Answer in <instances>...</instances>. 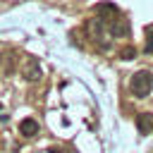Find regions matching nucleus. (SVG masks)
Segmentation results:
<instances>
[{
	"mask_svg": "<svg viewBox=\"0 0 153 153\" xmlns=\"http://www.w3.org/2000/svg\"><path fill=\"white\" fill-rule=\"evenodd\" d=\"M153 91V74L148 69H139L131 74L129 79V93L134 98H146L148 93Z\"/></svg>",
	"mask_w": 153,
	"mask_h": 153,
	"instance_id": "obj_1",
	"label": "nucleus"
},
{
	"mask_svg": "<svg viewBox=\"0 0 153 153\" xmlns=\"http://www.w3.org/2000/svg\"><path fill=\"white\" fill-rule=\"evenodd\" d=\"M103 24H105L108 33H110V36H115V38H122V36H127V33H129V19H127V17H122V14H120V10H115L110 17H105V19H103Z\"/></svg>",
	"mask_w": 153,
	"mask_h": 153,
	"instance_id": "obj_2",
	"label": "nucleus"
},
{
	"mask_svg": "<svg viewBox=\"0 0 153 153\" xmlns=\"http://www.w3.org/2000/svg\"><path fill=\"white\" fill-rule=\"evenodd\" d=\"M86 33H88V38L91 41H100L103 38V33H105V24H103V19L100 17H91L88 22H86Z\"/></svg>",
	"mask_w": 153,
	"mask_h": 153,
	"instance_id": "obj_3",
	"label": "nucleus"
},
{
	"mask_svg": "<svg viewBox=\"0 0 153 153\" xmlns=\"http://www.w3.org/2000/svg\"><path fill=\"white\" fill-rule=\"evenodd\" d=\"M24 79L26 81H38L41 79V62L36 57H29V62L24 65Z\"/></svg>",
	"mask_w": 153,
	"mask_h": 153,
	"instance_id": "obj_4",
	"label": "nucleus"
},
{
	"mask_svg": "<svg viewBox=\"0 0 153 153\" xmlns=\"http://www.w3.org/2000/svg\"><path fill=\"white\" fill-rule=\"evenodd\" d=\"M136 129L141 134H153V115L151 112H139L136 115Z\"/></svg>",
	"mask_w": 153,
	"mask_h": 153,
	"instance_id": "obj_5",
	"label": "nucleus"
},
{
	"mask_svg": "<svg viewBox=\"0 0 153 153\" xmlns=\"http://www.w3.org/2000/svg\"><path fill=\"white\" fill-rule=\"evenodd\" d=\"M38 129H41V127H38V122H36L33 117H24V120L19 122V134H22V136H36Z\"/></svg>",
	"mask_w": 153,
	"mask_h": 153,
	"instance_id": "obj_6",
	"label": "nucleus"
},
{
	"mask_svg": "<svg viewBox=\"0 0 153 153\" xmlns=\"http://www.w3.org/2000/svg\"><path fill=\"white\" fill-rule=\"evenodd\" d=\"M143 53H153V26L146 29V45H143Z\"/></svg>",
	"mask_w": 153,
	"mask_h": 153,
	"instance_id": "obj_7",
	"label": "nucleus"
},
{
	"mask_svg": "<svg viewBox=\"0 0 153 153\" xmlns=\"http://www.w3.org/2000/svg\"><path fill=\"white\" fill-rule=\"evenodd\" d=\"M134 55H136V50H134L131 45H127V48L120 50V57H122V60H134Z\"/></svg>",
	"mask_w": 153,
	"mask_h": 153,
	"instance_id": "obj_8",
	"label": "nucleus"
},
{
	"mask_svg": "<svg viewBox=\"0 0 153 153\" xmlns=\"http://www.w3.org/2000/svg\"><path fill=\"white\" fill-rule=\"evenodd\" d=\"M50 153H60V151H50Z\"/></svg>",
	"mask_w": 153,
	"mask_h": 153,
	"instance_id": "obj_9",
	"label": "nucleus"
}]
</instances>
